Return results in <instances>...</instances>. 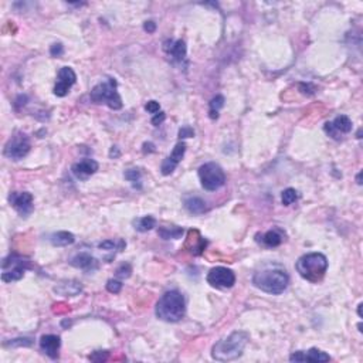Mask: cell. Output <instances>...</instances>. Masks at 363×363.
<instances>
[{"label": "cell", "mask_w": 363, "mask_h": 363, "mask_svg": "<svg viewBox=\"0 0 363 363\" xmlns=\"http://www.w3.org/2000/svg\"><path fill=\"white\" fill-rule=\"evenodd\" d=\"M253 284L267 294L280 295L290 284V277L284 268L278 265H267L254 274Z\"/></svg>", "instance_id": "cell-1"}, {"label": "cell", "mask_w": 363, "mask_h": 363, "mask_svg": "<svg viewBox=\"0 0 363 363\" xmlns=\"http://www.w3.org/2000/svg\"><path fill=\"white\" fill-rule=\"evenodd\" d=\"M250 339L248 333L243 331L233 332L230 336L224 339L219 340L212 349V356L213 359L219 362H230V360H236L240 356L243 355L247 342Z\"/></svg>", "instance_id": "cell-2"}, {"label": "cell", "mask_w": 363, "mask_h": 363, "mask_svg": "<svg viewBox=\"0 0 363 363\" xmlns=\"http://www.w3.org/2000/svg\"><path fill=\"white\" fill-rule=\"evenodd\" d=\"M185 298L179 291H167L156 304V316L165 322H177L185 316Z\"/></svg>", "instance_id": "cell-3"}, {"label": "cell", "mask_w": 363, "mask_h": 363, "mask_svg": "<svg viewBox=\"0 0 363 363\" xmlns=\"http://www.w3.org/2000/svg\"><path fill=\"white\" fill-rule=\"evenodd\" d=\"M297 271L304 280L309 283H318L325 277L328 269V260L324 254L309 253L297 261Z\"/></svg>", "instance_id": "cell-4"}, {"label": "cell", "mask_w": 363, "mask_h": 363, "mask_svg": "<svg viewBox=\"0 0 363 363\" xmlns=\"http://www.w3.org/2000/svg\"><path fill=\"white\" fill-rule=\"evenodd\" d=\"M89 98L94 104H104L111 110H121L122 100L118 94V84L115 78H107L98 85H95L89 94Z\"/></svg>", "instance_id": "cell-5"}, {"label": "cell", "mask_w": 363, "mask_h": 363, "mask_svg": "<svg viewBox=\"0 0 363 363\" xmlns=\"http://www.w3.org/2000/svg\"><path fill=\"white\" fill-rule=\"evenodd\" d=\"M32 268V262L27 257L20 254H10L5 258L2 264V281L3 283H13L23 278L24 273Z\"/></svg>", "instance_id": "cell-6"}, {"label": "cell", "mask_w": 363, "mask_h": 363, "mask_svg": "<svg viewBox=\"0 0 363 363\" xmlns=\"http://www.w3.org/2000/svg\"><path fill=\"white\" fill-rule=\"evenodd\" d=\"M199 177L202 182L203 189L209 190V192H214V190L220 189L221 186H224L226 183V173L221 169L220 165L214 163V162H209L199 167Z\"/></svg>", "instance_id": "cell-7"}, {"label": "cell", "mask_w": 363, "mask_h": 363, "mask_svg": "<svg viewBox=\"0 0 363 363\" xmlns=\"http://www.w3.org/2000/svg\"><path fill=\"white\" fill-rule=\"evenodd\" d=\"M30 148L32 145L29 141V136L23 132H16L5 145L3 155L12 160H20L30 152Z\"/></svg>", "instance_id": "cell-8"}, {"label": "cell", "mask_w": 363, "mask_h": 363, "mask_svg": "<svg viewBox=\"0 0 363 363\" xmlns=\"http://www.w3.org/2000/svg\"><path fill=\"white\" fill-rule=\"evenodd\" d=\"M207 283L219 290H227L236 284V276L226 267H214L207 274Z\"/></svg>", "instance_id": "cell-9"}, {"label": "cell", "mask_w": 363, "mask_h": 363, "mask_svg": "<svg viewBox=\"0 0 363 363\" xmlns=\"http://www.w3.org/2000/svg\"><path fill=\"white\" fill-rule=\"evenodd\" d=\"M9 202L22 217H27L34 210L33 196L29 192H13L9 196Z\"/></svg>", "instance_id": "cell-10"}, {"label": "cell", "mask_w": 363, "mask_h": 363, "mask_svg": "<svg viewBox=\"0 0 363 363\" xmlns=\"http://www.w3.org/2000/svg\"><path fill=\"white\" fill-rule=\"evenodd\" d=\"M75 81H77V75H75L74 70L70 68V67H63L58 71V75H57L54 95H57V97H65V95L68 94L70 88L75 84Z\"/></svg>", "instance_id": "cell-11"}, {"label": "cell", "mask_w": 363, "mask_h": 363, "mask_svg": "<svg viewBox=\"0 0 363 363\" xmlns=\"http://www.w3.org/2000/svg\"><path fill=\"white\" fill-rule=\"evenodd\" d=\"M325 132L333 139H340V135L349 134L352 131V121L346 115H339L332 122L325 124Z\"/></svg>", "instance_id": "cell-12"}, {"label": "cell", "mask_w": 363, "mask_h": 363, "mask_svg": "<svg viewBox=\"0 0 363 363\" xmlns=\"http://www.w3.org/2000/svg\"><path fill=\"white\" fill-rule=\"evenodd\" d=\"M185 152H186V145H185V142L177 143V145L174 146L173 152L162 162V167H160L162 174L167 176V174L173 173L176 166L180 163V160L183 159V156H185Z\"/></svg>", "instance_id": "cell-13"}, {"label": "cell", "mask_w": 363, "mask_h": 363, "mask_svg": "<svg viewBox=\"0 0 363 363\" xmlns=\"http://www.w3.org/2000/svg\"><path fill=\"white\" fill-rule=\"evenodd\" d=\"M290 360L291 362H329L331 360V356L326 355L325 352L316 349V347H312L309 349L307 352H294L291 356H290Z\"/></svg>", "instance_id": "cell-14"}, {"label": "cell", "mask_w": 363, "mask_h": 363, "mask_svg": "<svg viewBox=\"0 0 363 363\" xmlns=\"http://www.w3.org/2000/svg\"><path fill=\"white\" fill-rule=\"evenodd\" d=\"M71 170L72 174L77 179L85 180L91 174H94L98 170V163L95 162L94 159H82L81 162H77V163L72 165Z\"/></svg>", "instance_id": "cell-15"}, {"label": "cell", "mask_w": 363, "mask_h": 363, "mask_svg": "<svg viewBox=\"0 0 363 363\" xmlns=\"http://www.w3.org/2000/svg\"><path fill=\"white\" fill-rule=\"evenodd\" d=\"M60 346H61V340H60V336H57V335H43L40 338L41 350L47 356H50L51 359H57L58 357Z\"/></svg>", "instance_id": "cell-16"}, {"label": "cell", "mask_w": 363, "mask_h": 363, "mask_svg": "<svg viewBox=\"0 0 363 363\" xmlns=\"http://www.w3.org/2000/svg\"><path fill=\"white\" fill-rule=\"evenodd\" d=\"M206 245H207V240L200 236L198 230H189L188 233V241H186V248L189 250L193 255H200L205 251Z\"/></svg>", "instance_id": "cell-17"}, {"label": "cell", "mask_w": 363, "mask_h": 363, "mask_svg": "<svg viewBox=\"0 0 363 363\" xmlns=\"http://www.w3.org/2000/svg\"><path fill=\"white\" fill-rule=\"evenodd\" d=\"M163 50H165L167 54L172 55L174 61H179L182 63L185 58H186V44L183 40H166L163 43Z\"/></svg>", "instance_id": "cell-18"}, {"label": "cell", "mask_w": 363, "mask_h": 363, "mask_svg": "<svg viewBox=\"0 0 363 363\" xmlns=\"http://www.w3.org/2000/svg\"><path fill=\"white\" fill-rule=\"evenodd\" d=\"M70 264L75 268H81L84 271H94L98 268V261L95 260L94 257H91L88 253H79L77 255H74Z\"/></svg>", "instance_id": "cell-19"}, {"label": "cell", "mask_w": 363, "mask_h": 363, "mask_svg": "<svg viewBox=\"0 0 363 363\" xmlns=\"http://www.w3.org/2000/svg\"><path fill=\"white\" fill-rule=\"evenodd\" d=\"M185 207L192 214H203L205 212H207L206 202L198 196H189L185 199Z\"/></svg>", "instance_id": "cell-20"}, {"label": "cell", "mask_w": 363, "mask_h": 363, "mask_svg": "<svg viewBox=\"0 0 363 363\" xmlns=\"http://www.w3.org/2000/svg\"><path fill=\"white\" fill-rule=\"evenodd\" d=\"M261 241H262V244L267 245V247H278L284 241V233L278 229L269 230L265 234L261 236Z\"/></svg>", "instance_id": "cell-21"}, {"label": "cell", "mask_w": 363, "mask_h": 363, "mask_svg": "<svg viewBox=\"0 0 363 363\" xmlns=\"http://www.w3.org/2000/svg\"><path fill=\"white\" fill-rule=\"evenodd\" d=\"M50 241L55 247H65V245L72 244L75 241V237L70 231H58L50 237Z\"/></svg>", "instance_id": "cell-22"}, {"label": "cell", "mask_w": 363, "mask_h": 363, "mask_svg": "<svg viewBox=\"0 0 363 363\" xmlns=\"http://www.w3.org/2000/svg\"><path fill=\"white\" fill-rule=\"evenodd\" d=\"M81 290H82V287L77 281H65V283H61L58 287L54 288L55 292L63 294V295H70V297L77 295L78 292H81Z\"/></svg>", "instance_id": "cell-23"}, {"label": "cell", "mask_w": 363, "mask_h": 363, "mask_svg": "<svg viewBox=\"0 0 363 363\" xmlns=\"http://www.w3.org/2000/svg\"><path fill=\"white\" fill-rule=\"evenodd\" d=\"M156 226V220L155 217L152 216H145V217H139L134 221V227L135 230L141 231V233H145V231H149L153 227Z\"/></svg>", "instance_id": "cell-24"}, {"label": "cell", "mask_w": 363, "mask_h": 363, "mask_svg": "<svg viewBox=\"0 0 363 363\" xmlns=\"http://www.w3.org/2000/svg\"><path fill=\"white\" fill-rule=\"evenodd\" d=\"M158 234L163 240H170V238H180L182 234H183V229L182 227H177V226H173V227H160L158 230Z\"/></svg>", "instance_id": "cell-25"}, {"label": "cell", "mask_w": 363, "mask_h": 363, "mask_svg": "<svg viewBox=\"0 0 363 363\" xmlns=\"http://www.w3.org/2000/svg\"><path fill=\"white\" fill-rule=\"evenodd\" d=\"M210 110H209V117L212 119L219 118V111L224 107V97L223 95H216L213 100L209 104Z\"/></svg>", "instance_id": "cell-26"}, {"label": "cell", "mask_w": 363, "mask_h": 363, "mask_svg": "<svg viewBox=\"0 0 363 363\" xmlns=\"http://www.w3.org/2000/svg\"><path fill=\"white\" fill-rule=\"evenodd\" d=\"M297 200H298V192L295 189H291V188L285 189L281 195V202L284 206H291Z\"/></svg>", "instance_id": "cell-27"}, {"label": "cell", "mask_w": 363, "mask_h": 363, "mask_svg": "<svg viewBox=\"0 0 363 363\" xmlns=\"http://www.w3.org/2000/svg\"><path fill=\"white\" fill-rule=\"evenodd\" d=\"M125 179L129 182H132V185H134L135 188H136V185H138V188H141V185H139V182H141V172H139V169H129L127 170L125 173Z\"/></svg>", "instance_id": "cell-28"}, {"label": "cell", "mask_w": 363, "mask_h": 363, "mask_svg": "<svg viewBox=\"0 0 363 363\" xmlns=\"http://www.w3.org/2000/svg\"><path fill=\"white\" fill-rule=\"evenodd\" d=\"M107 290L111 292V294H118L121 290H122V283L118 281V280H110L107 283Z\"/></svg>", "instance_id": "cell-29"}, {"label": "cell", "mask_w": 363, "mask_h": 363, "mask_svg": "<svg viewBox=\"0 0 363 363\" xmlns=\"http://www.w3.org/2000/svg\"><path fill=\"white\" fill-rule=\"evenodd\" d=\"M33 340L30 338H19V339H13L12 342L6 343V346H30Z\"/></svg>", "instance_id": "cell-30"}, {"label": "cell", "mask_w": 363, "mask_h": 363, "mask_svg": "<svg viewBox=\"0 0 363 363\" xmlns=\"http://www.w3.org/2000/svg\"><path fill=\"white\" fill-rule=\"evenodd\" d=\"M107 359H108L107 350H97L93 355H89V360H93V362H104Z\"/></svg>", "instance_id": "cell-31"}, {"label": "cell", "mask_w": 363, "mask_h": 363, "mask_svg": "<svg viewBox=\"0 0 363 363\" xmlns=\"http://www.w3.org/2000/svg\"><path fill=\"white\" fill-rule=\"evenodd\" d=\"M131 273H132V268H131L129 264H122V265L117 269V276H118L119 278H128V277H131Z\"/></svg>", "instance_id": "cell-32"}, {"label": "cell", "mask_w": 363, "mask_h": 363, "mask_svg": "<svg viewBox=\"0 0 363 363\" xmlns=\"http://www.w3.org/2000/svg\"><path fill=\"white\" fill-rule=\"evenodd\" d=\"M145 111L155 115V114H158L159 111H160V105L156 101H148V103L145 104Z\"/></svg>", "instance_id": "cell-33"}, {"label": "cell", "mask_w": 363, "mask_h": 363, "mask_svg": "<svg viewBox=\"0 0 363 363\" xmlns=\"http://www.w3.org/2000/svg\"><path fill=\"white\" fill-rule=\"evenodd\" d=\"M195 136V131L190 127H183L179 129V138L185 139V138H193Z\"/></svg>", "instance_id": "cell-34"}, {"label": "cell", "mask_w": 363, "mask_h": 363, "mask_svg": "<svg viewBox=\"0 0 363 363\" xmlns=\"http://www.w3.org/2000/svg\"><path fill=\"white\" fill-rule=\"evenodd\" d=\"M118 243H117V241H114V240H105V241H103V243H100V248H101V250L111 251V250L117 248V244H118Z\"/></svg>", "instance_id": "cell-35"}, {"label": "cell", "mask_w": 363, "mask_h": 363, "mask_svg": "<svg viewBox=\"0 0 363 363\" xmlns=\"http://www.w3.org/2000/svg\"><path fill=\"white\" fill-rule=\"evenodd\" d=\"M63 44H60V43H55V44H53L51 48H50V54L53 55V57H60V55H63Z\"/></svg>", "instance_id": "cell-36"}, {"label": "cell", "mask_w": 363, "mask_h": 363, "mask_svg": "<svg viewBox=\"0 0 363 363\" xmlns=\"http://www.w3.org/2000/svg\"><path fill=\"white\" fill-rule=\"evenodd\" d=\"M166 119V114L165 112H162V111H159L158 114H155V117L152 118V125H155V127H159L163 121Z\"/></svg>", "instance_id": "cell-37"}, {"label": "cell", "mask_w": 363, "mask_h": 363, "mask_svg": "<svg viewBox=\"0 0 363 363\" xmlns=\"http://www.w3.org/2000/svg\"><path fill=\"white\" fill-rule=\"evenodd\" d=\"M143 29H145V32L153 33L155 30H156V23H155V22H152V20H149V22H145V24H143Z\"/></svg>", "instance_id": "cell-38"}, {"label": "cell", "mask_w": 363, "mask_h": 363, "mask_svg": "<svg viewBox=\"0 0 363 363\" xmlns=\"http://www.w3.org/2000/svg\"><path fill=\"white\" fill-rule=\"evenodd\" d=\"M142 152L143 153H152V152H155V145L152 142H145L142 146Z\"/></svg>", "instance_id": "cell-39"}, {"label": "cell", "mask_w": 363, "mask_h": 363, "mask_svg": "<svg viewBox=\"0 0 363 363\" xmlns=\"http://www.w3.org/2000/svg\"><path fill=\"white\" fill-rule=\"evenodd\" d=\"M110 156L111 158H118L119 156V150L117 146H112V149H111L110 152Z\"/></svg>", "instance_id": "cell-40"}, {"label": "cell", "mask_w": 363, "mask_h": 363, "mask_svg": "<svg viewBox=\"0 0 363 363\" xmlns=\"http://www.w3.org/2000/svg\"><path fill=\"white\" fill-rule=\"evenodd\" d=\"M360 180H362V172H360V173L356 176V182H357L359 185H362V182H360Z\"/></svg>", "instance_id": "cell-41"}, {"label": "cell", "mask_w": 363, "mask_h": 363, "mask_svg": "<svg viewBox=\"0 0 363 363\" xmlns=\"http://www.w3.org/2000/svg\"><path fill=\"white\" fill-rule=\"evenodd\" d=\"M362 307H363L362 304H359V305H357V314H359L360 318H362Z\"/></svg>", "instance_id": "cell-42"}]
</instances>
